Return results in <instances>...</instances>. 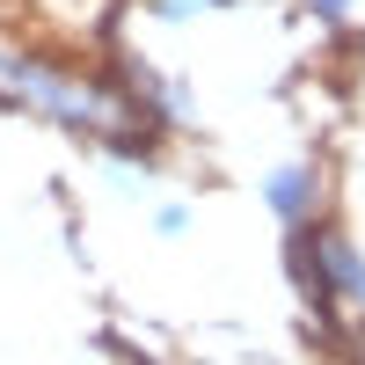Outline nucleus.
<instances>
[{
	"mask_svg": "<svg viewBox=\"0 0 365 365\" xmlns=\"http://www.w3.org/2000/svg\"><path fill=\"white\" fill-rule=\"evenodd\" d=\"M322 8H344V0H322Z\"/></svg>",
	"mask_w": 365,
	"mask_h": 365,
	"instance_id": "nucleus-2",
	"label": "nucleus"
},
{
	"mask_svg": "<svg viewBox=\"0 0 365 365\" xmlns=\"http://www.w3.org/2000/svg\"><path fill=\"white\" fill-rule=\"evenodd\" d=\"M307 190H314V175L307 168H285L278 182H270V205H278L285 220H307Z\"/></svg>",
	"mask_w": 365,
	"mask_h": 365,
	"instance_id": "nucleus-1",
	"label": "nucleus"
}]
</instances>
